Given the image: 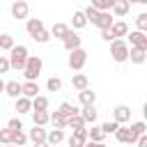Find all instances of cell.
Segmentation results:
<instances>
[{
  "label": "cell",
  "instance_id": "cell-1",
  "mask_svg": "<svg viewBox=\"0 0 147 147\" xmlns=\"http://www.w3.org/2000/svg\"><path fill=\"white\" fill-rule=\"evenodd\" d=\"M25 60H28V48L21 46V44H18V46L14 44V46L9 48V67H11V69H23V67H25Z\"/></svg>",
  "mask_w": 147,
  "mask_h": 147
},
{
  "label": "cell",
  "instance_id": "cell-2",
  "mask_svg": "<svg viewBox=\"0 0 147 147\" xmlns=\"http://www.w3.org/2000/svg\"><path fill=\"white\" fill-rule=\"evenodd\" d=\"M21 71H23L25 80H37V76H39V71H41V57H39V55H28L25 67H23Z\"/></svg>",
  "mask_w": 147,
  "mask_h": 147
},
{
  "label": "cell",
  "instance_id": "cell-3",
  "mask_svg": "<svg viewBox=\"0 0 147 147\" xmlns=\"http://www.w3.org/2000/svg\"><path fill=\"white\" fill-rule=\"evenodd\" d=\"M110 55H113L115 62H124V60L129 57V46H126V41H124V39H113V41H110Z\"/></svg>",
  "mask_w": 147,
  "mask_h": 147
},
{
  "label": "cell",
  "instance_id": "cell-4",
  "mask_svg": "<svg viewBox=\"0 0 147 147\" xmlns=\"http://www.w3.org/2000/svg\"><path fill=\"white\" fill-rule=\"evenodd\" d=\"M71 55H69V67L74 69V71H78V69H83V64L87 62V53L78 46V48H74V51H69Z\"/></svg>",
  "mask_w": 147,
  "mask_h": 147
},
{
  "label": "cell",
  "instance_id": "cell-5",
  "mask_svg": "<svg viewBox=\"0 0 147 147\" xmlns=\"http://www.w3.org/2000/svg\"><path fill=\"white\" fill-rule=\"evenodd\" d=\"M115 138L119 140V142H124V145H131V142H136V133L129 129V126H117V131H115Z\"/></svg>",
  "mask_w": 147,
  "mask_h": 147
},
{
  "label": "cell",
  "instance_id": "cell-6",
  "mask_svg": "<svg viewBox=\"0 0 147 147\" xmlns=\"http://www.w3.org/2000/svg\"><path fill=\"white\" fill-rule=\"evenodd\" d=\"M108 30H110V37H113V39H122V37L129 32V25H126L124 21H113V25H110Z\"/></svg>",
  "mask_w": 147,
  "mask_h": 147
},
{
  "label": "cell",
  "instance_id": "cell-7",
  "mask_svg": "<svg viewBox=\"0 0 147 147\" xmlns=\"http://www.w3.org/2000/svg\"><path fill=\"white\" fill-rule=\"evenodd\" d=\"M28 11H30V7H28L25 0H16V2L11 5V16H14V18H25Z\"/></svg>",
  "mask_w": 147,
  "mask_h": 147
},
{
  "label": "cell",
  "instance_id": "cell-8",
  "mask_svg": "<svg viewBox=\"0 0 147 147\" xmlns=\"http://www.w3.org/2000/svg\"><path fill=\"white\" fill-rule=\"evenodd\" d=\"M113 119H115L117 124H126V122L131 119V110H129L126 106H117V108L113 110Z\"/></svg>",
  "mask_w": 147,
  "mask_h": 147
},
{
  "label": "cell",
  "instance_id": "cell-9",
  "mask_svg": "<svg viewBox=\"0 0 147 147\" xmlns=\"http://www.w3.org/2000/svg\"><path fill=\"white\" fill-rule=\"evenodd\" d=\"M85 140H87V129H78V131L71 133V138H69V147H83Z\"/></svg>",
  "mask_w": 147,
  "mask_h": 147
},
{
  "label": "cell",
  "instance_id": "cell-10",
  "mask_svg": "<svg viewBox=\"0 0 147 147\" xmlns=\"http://www.w3.org/2000/svg\"><path fill=\"white\" fill-rule=\"evenodd\" d=\"M62 44H64V48H67V51H74V48H78V46H80V37H78L76 32H71V30H69V32L62 37Z\"/></svg>",
  "mask_w": 147,
  "mask_h": 147
},
{
  "label": "cell",
  "instance_id": "cell-11",
  "mask_svg": "<svg viewBox=\"0 0 147 147\" xmlns=\"http://www.w3.org/2000/svg\"><path fill=\"white\" fill-rule=\"evenodd\" d=\"M37 92H39L37 80H25V83L21 85V94H23V96H28V99H34V96H37Z\"/></svg>",
  "mask_w": 147,
  "mask_h": 147
},
{
  "label": "cell",
  "instance_id": "cell-12",
  "mask_svg": "<svg viewBox=\"0 0 147 147\" xmlns=\"http://www.w3.org/2000/svg\"><path fill=\"white\" fill-rule=\"evenodd\" d=\"M145 51H147V48L133 46V48H129V57H126V60H131L133 64H142V62H145Z\"/></svg>",
  "mask_w": 147,
  "mask_h": 147
},
{
  "label": "cell",
  "instance_id": "cell-13",
  "mask_svg": "<svg viewBox=\"0 0 147 147\" xmlns=\"http://www.w3.org/2000/svg\"><path fill=\"white\" fill-rule=\"evenodd\" d=\"M78 101H80L83 106H92V103L96 101V94H94L90 87H85V90H78Z\"/></svg>",
  "mask_w": 147,
  "mask_h": 147
},
{
  "label": "cell",
  "instance_id": "cell-14",
  "mask_svg": "<svg viewBox=\"0 0 147 147\" xmlns=\"http://www.w3.org/2000/svg\"><path fill=\"white\" fill-rule=\"evenodd\" d=\"M94 25H96V28H101V30L110 28V25H113V16H110V11H99V16H96Z\"/></svg>",
  "mask_w": 147,
  "mask_h": 147
},
{
  "label": "cell",
  "instance_id": "cell-15",
  "mask_svg": "<svg viewBox=\"0 0 147 147\" xmlns=\"http://www.w3.org/2000/svg\"><path fill=\"white\" fill-rule=\"evenodd\" d=\"M129 41H131L133 46L147 48V37H145V32H140V30H136V32H129Z\"/></svg>",
  "mask_w": 147,
  "mask_h": 147
},
{
  "label": "cell",
  "instance_id": "cell-16",
  "mask_svg": "<svg viewBox=\"0 0 147 147\" xmlns=\"http://www.w3.org/2000/svg\"><path fill=\"white\" fill-rule=\"evenodd\" d=\"M14 108L18 110V115H21V113H30V110H32V99H28V96L21 94V96H16V106H14Z\"/></svg>",
  "mask_w": 147,
  "mask_h": 147
},
{
  "label": "cell",
  "instance_id": "cell-17",
  "mask_svg": "<svg viewBox=\"0 0 147 147\" xmlns=\"http://www.w3.org/2000/svg\"><path fill=\"white\" fill-rule=\"evenodd\" d=\"M78 115L83 117V122H92V124H94V122H96V108H94V103H92V106H83V110H80Z\"/></svg>",
  "mask_w": 147,
  "mask_h": 147
},
{
  "label": "cell",
  "instance_id": "cell-18",
  "mask_svg": "<svg viewBox=\"0 0 147 147\" xmlns=\"http://www.w3.org/2000/svg\"><path fill=\"white\" fill-rule=\"evenodd\" d=\"M5 92H7L11 99L21 96V83H18V80H9V83H5Z\"/></svg>",
  "mask_w": 147,
  "mask_h": 147
},
{
  "label": "cell",
  "instance_id": "cell-19",
  "mask_svg": "<svg viewBox=\"0 0 147 147\" xmlns=\"http://www.w3.org/2000/svg\"><path fill=\"white\" fill-rule=\"evenodd\" d=\"M48 119H51V124H53L55 129H64V126H67V117H64L60 110H55L53 115H48Z\"/></svg>",
  "mask_w": 147,
  "mask_h": 147
},
{
  "label": "cell",
  "instance_id": "cell-20",
  "mask_svg": "<svg viewBox=\"0 0 147 147\" xmlns=\"http://www.w3.org/2000/svg\"><path fill=\"white\" fill-rule=\"evenodd\" d=\"M32 142H44L46 140V131L39 126V124H34V129H30V136H28Z\"/></svg>",
  "mask_w": 147,
  "mask_h": 147
},
{
  "label": "cell",
  "instance_id": "cell-21",
  "mask_svg": "<svg viewBox=\"0 0 147 147\" xmlns=\"http://www.w3.org/2000/svg\"><path fill=\"white\" fill-rule=\"evenodd\" d=\"M110 11H113L115 16H124V14L129 11V2H126V0H115L113 7H110Z\"/></svg>",
  "mask_w": 147,
  "mask_h": 147
},
{
  "label": "cell",
  "instance_id": "cell-22",
  "mask_svg": "<svg viewBox=\"0 0 147 147\" xmlns=\"http://www.w3.org/2000/svg\"><path fill=\"white\" fill-rule=\"evenodd\" d=\"M25 28H28V34H30V37H34L39 30H44V23H41V18H30Z\"/></svg>",
  "mask_w": 147,
  "mask_h": 147
},
{
  "label": "cell",
  "instance_id": "cell-23",
  "mask_svg": "<svg viewBox=\"0 0 147 147\" xmlns=\"http://www.w3.org/2000/svg\"><path fill=\"white\" fill-rule=\"evenodd\" d=\"M71 85H74L76 90H85V87L90 85V80H87V76H85V74H74V78H71Z\"/></svg>",
  "mask_w": 147,
  "mask_h": 147
},
{
  "label": "cell",
  "instance_id": "cell-24",
  "mask_svg": "<svg viewBox=\"0 0 147 147\" xmlns=\"http://www.w3.org/2000/svg\"><path fill=\"white\" fill-rule=\"evenodd\" d=\"M62 140H64L62 129H53V131L46 136V142H48V145H57V142H62Z\"/></svg>",
  "mask_w": 147,
  "mask_h": 147
},
{
  "label": "cell",
  "instance_id": "cell-25",
  "mask_svg": "<svg viewBox=\"0 0 147 147\" xmlns=\"http://www.w3.org/2000/svg\"><path fill=\"white\" fill-rule=\"evenodd\" d=\"M64 117H71V115H78V108L74 106V103H69V101H64V103H60V108H57Z\"/></svg>",
  "mask_w": 147,
  "mask_h": 147
},
{
  "label": "cell",
  "instance_id": "cell-26",
  "mask_svg": "<svg viewBox=\"0 0 147 147\" xmlns=\"http://www.w3.org/2000/svg\"><path fill=\"white\" fill-rule=\"evenodd\" d=\"M32 122L39 124V126H44L48 122V110H32Z\"/></svg>",
  "mask_w": 147,
  "mask_h": 147
},
{
  "label": "cell",
  "instance_id": "cell-27",
  "mask_svg": "<svg viewBox=\"0 0 147 147\" xmlns=\"http://www.w3.org/2000/svg\"><path fill=\"white\" fill-rule=\"evenodd\" d=\"M67 126H71L74 131H78V129H85V122H83L80 115H71V117H67Z\"/></svg>",
  "mask_w": 147,
  "mask_h": 147
},
{
  "label": "cell",
  "instance_id": "cell-28",
  "mask_svg": "<svg viewBox=\"0 0 147 147\" xmlns=\"http://www.w3.org/2000/svg\"><path fill=\"white\" fill-rule=\"evenodd\" d=\"M67 32H69V25H64V23H55V25L51 28V37H60V39H62Z\"/></svg>",
  "mask_w": 147,
  "mask_h": 147
},
{
  "label": "cell",
  "instance_id": "cell-29",
  "mask_svg": "<svg viewBox=\"0 0 147 147\" xmlns=\"http://www.w3.org/2000/svg\"><path fill=\"white\" fill-rule=\"evenodd\" d=\"M71 23H74V28L78 30V28H85V25H87V18H85V14H83V11H74Z\"/></svg>",
  "mask_w": 147,
  "mask_h": 147
},
{
  "label": "cell",
  "instance_id": "cell-30",
  "mask_svg": "<svg viewBox=\"0 0 147 147\" xmlns=\"http://www.w3.org/2000/svg\"><path fill=\"white\" fill-rule=\"evenodd\" d=\"M46 108H48V99L37 94V96L32 99V110H46Z\"/></svg>",
  "mask_w": 147,
  "mask_h": 147
},
{
  "label": "cell",
  "instance_id": "cell-31",
  "mask_svg": "<svg viewBox=\"0 0 147 147\" xmlns=\"http://www.w3.org/2000/svg\"><path fill=\"white\" fill-rule=\"evenodd\" d=\"M113 2H115V0H92V7L99 9V11H110Z\"/></svg>",
  "mask_w": 147,
  "mask_h": 147
},
{
  "label": "cell",
  "instance_id": "cell-32",
  "mask_svg": "<svg viewBox=\"0 0 147 147\" xmlns=\"http://www.w3.org/2000/svg\"><path fill=\"white\" fill-rule=\"evenodd\" d=\"M25 140H28V136H25L21 129H18V131H11V140H9L11 145H25Z\"/></svg>",
  "mask_w": 147,
  "mask_h": 147
},
{
  "label": "cell",
  "instance_id": "cell-33",
  "mask_svg": "<svg viewBox=\"0 0 147 147\" xmlns=\"http://www.w3.org/2000/svg\"><path fill=\"white\" fill-rule=\"evenodd\" d=\"M87 138H90V140H103L101 126H94V124H92V129H87Z\"/></svg>",
  "mask_w": 147,
  "mask_h": 147
},
{
  "label": "cell",
  "instance_id": "cell-34",
  "mask_svg": "<svg viewBox=\"0 0 147 147\" xmlns=\"http://www.w3.org/2000/svg\"><path fill=\"white\" fill-rule=\"evenodd\" d=\"M14 46V37L11 34H0V51H9Z\"/></svg>",
  "mask_w": 147,
  "mask_h": 147
},
{
  "label": "cell",
  "instance_id": "cell-35",
  "mask_svg": "<svg viewBox=\"0 0 147 147\" xmlns=\"http://www.w3.org/2000/svg\"><path fill=\"white\" fill-rule=\"evenodd\" d=\"M117 126H119V124H117L115 119H113V122L108 119V122H103V124H101V131H103V136H108V133H115V131H117Z\"/></svg>",
  "mask_w": 147,
  "mask_h": 147
},
{
  "label": "cell",
  "instance_id": "cell-36",
  "mask_svg": "<svg viewBox=\"0 0 147 147\" xmlns=\"http://www.w3.org/2000/svg\"><path fill=\"white\" fill-rule=\"evenodd\" d=\"M136 25H138V30H140V32H145V30H147V14H145V11H142V14H138Z\"/></svg>",
  "mask_w": 147,
  "mask_h": 147
},
{
  "label": "cell",
  "instance_id": "cell-37",
  "mask_svg": "<svg viewBox=\"0 0 147 147\" xmlns=\"http://www.w3.org/2000/svg\"><path fill=\"white\" fill-rule=\"evenodd\" d=\"M46 87H48V90H51V92H57V90H60V87H62V80H60V78H55V76H53V78H48V83H46Z\"/></svg>",
  "mask_w": 147,
  "mask_h": 147
},
{
  "label": "cell",
  "instance_id": "cell-38",
  "mask_svg": "<svg viewBox=\"0 0 147 147\" xmlns=\"http://www.w3.org/2000/svg\"><path fill=\"white\" fill-rule=\"evenodd\" d=\"M32 39H34V41H39V44H46V41L51 39V32H46V30H39V32H37Z\"/></svg>",
  "mask_w": 147,
  "mask_h": 147
},
{
  "label": "cell",
  "instance_id": "cell-39",
  "mask_svg": "<svg viewBox=\"0 0 147 147\" xmlns=\"http://www.w3.org/2000/svg\"><path fill=\"white\" fill-rule=\"evenodd\" d=\"M7 129H9V131H18V129H23V124H21V119L11 117V119L7 122Z\"/></svg>",
  "mask_w": 147,
  "mask_h": 147
},
{
  "label": "cell",
  "instance_id": "cell-40",
  "mask_svg": "<svg viewBox=\"0 0 147 147\" xmlns=\"http://www.w3.org/2000/svg\"><path fill=\"white\" fill-rule=\"evenodd\" d=\"M129 129H131L136 136H142V133H145V124H142V122H136V124H131Z\"/></svg>",
  "mask_w": 147,
  "mask_h": 147
},
{
  "label": "cell",
  "instance_id": "cell-41",
  "mask_svg": "<svg viewBox=\"0 0 147 147\" xmlns=\"http://www.w3.org/2000/svg\"><path fill=\"white\" fill-rule=\"evenodd\" d=\"M11 67H9V57H2L0 55V74H7Z\"/></svg>",
  "mask_w": 147,
  "mask_h": 147
},
{
  "label": "cell",
  "instance_id": "cell-42",
  "mask_svg": "<svg viewBox=\"0 0 147 147\" xmlns=\"http://www.w3.org/2000/svg\"><path fill=\"white\" fill-rule=\"evenodd\" d=\"M11 140V131L9 129H0V142H9Z\"/></svg>",
  "mask_w": 147,
  "mask_h": 147
},
{
  "label": "cell",
  "instance_id": "cell-43",
  "mask_svg": "<svg viewBox=\"0 0 147 147\" xmlns=\"http://www.w3.org/2000/svg\"><path fill=\"white\" fill-rule=\"evenodd\" d=\"M83 147H108V145H103L101 140H90V142L85 140V145H83Z\"/></svg>",
  "mask_w": 147,
  "mask_h": 147
},
{
  "label": "cell",
  "instance_id": "cell-44",
  "mask_svg": "<svg viewBox=\"0 0 147 147\" xmlns=\"http://www.w3.org/2000/svg\"><path fill=\"white\" fill-rule=\"evenodd\" d=\"M136 142H138V147H147V136L142 133V136H138L136 138Z\"/></svg>",
  "mask_w": 147,
  "mask_h": 147
},
{
  "label": "cell",
  "instance_id": "cell-45",
  "mask_svg": "<svg viewBox=\"0 0 147 147\" xmlns=\"http://www.w3.org/2000/svg\"><path fill=\"white\" fill-rule=\"evenodd\" d=\"M101 37H103L106 41H110V39H113V37H110V30H108V28H106V30H101Z\"/></svg>",
  "mask_w": 147,
  "mask_h": 147
},
{
  "label": "cell",
  "instance_id": "cell-46",
  "mask_svg": "<svg viewBox=\"0 0 147 147\" xmlns=\"http://www.w3.org/2000/svg\"><path fill=\"white\" fill-rule=\"evenodd\" d=\"M34 147H51V145H48V142L44 140V142H34Z\"/></svg>",
  "mask_w": 147,
  "mask_h": 147
},
{
  "label": "cell",
  "instance_id": "cell-47",
  "mask_svg": "<svg viewBox=\"0 0 147 147\" xmlns=\"http://www.w3.org/2000/svg\"><path fill=\"white\" fill-rule=\"evenodd\" d=\"M0 92H5V80L0 78Z\"/></svg>",
  "mask_w": 147,
  "mask_h": 147
},
{
  "label": "cell",
  "instance_id": "cell-48",
  "mask_svg": "<svg viewBox=\"0 0 147 147\" xmlns=\"http://www.w3.org/2000/svg\"><path fill=\"white\" fill-rule=\"evenodd\" d=\"M126 2H140V5H145L147 0H126Z\"/></svg>",
  "mask_w": 147,
  "mask_h": 147
},
{
  "label": "cell",
  "instance_id": "cell-49",
  "mask_svg": "<svg viewBox=\"0 0 147 147\" xmlns=\"http://www.w3.org/2000/svg\"><path fill=\"white\" fill-rule=\"evenodd\" d=\"M14 147H25V145H14Z\"/></svg>",
  "mask_w": 147,
  "mask_h": 147
},
{
  "label": "cell",
  "instance_id": "cell-50",
  "mask_svg": "<svg viewBox=\"0 0 147 147\" xmlns=\"http://www.w3.org/2000/svg\"><path fill=\"white\" fill-rule=\"evenodd\" d=\"M7 147H14V145H11V142H7Z\"/></svg>",
  "mask_w": 147,
  "mask_h": 147
},
{
  "label": "cell",
  "instance_id": "cell-51",
  "mask_svg": "<svg viewBox=\"0 0 147 147\" xmlns=\"http://www.w3.org/2000/svg\"><path fill=\"white\" fill-rule=\"evenodd\" d=\"M0 53H2V51H0Z\"/></svg>",
  "mask_w": 147,
  "mask_h": 147
}]
</instances>
